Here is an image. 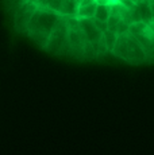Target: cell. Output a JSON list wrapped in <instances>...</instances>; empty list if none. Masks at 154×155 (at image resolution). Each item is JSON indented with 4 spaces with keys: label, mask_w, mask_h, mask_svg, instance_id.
<instances>
[{
    "label": "cell",
    "mask_w": 154,
    "mask_h": 155,
    "mask_svg": "<svg viewBox=\"0 0 154 155\" xmlns=\"http://www.w3.org/2000/svg\"><path fill=\"white\" fill-rule=\"evenodd\" d=\"M79 22H80V27L84 31L85 37L93 45L97 51L99 50V43L103 38V32L96 27V25L93 23V19H79ZM97 55H99V53H97Z\"/></svg>",
    "instance_id": "5b68a950"
},
{
    "label": "cell",
    "mask_w": 154,
    "mask_h": 155,
    "mask_svg": "<svg viewBox=\"0 0 154 155\" xmlns=\"http://www.w3.org/2000/svg\"><path fill=\"white\" fill-rule=\"evenodd\" d=\"M45 50L55 55H70L69 25H68L66 16H62L60 19V22L57 23L55 28L50 34V38L47 41Z\"/></svg>",
    "instance_id": "3957f363"
},
{
    "label": "cell",
    "mask_w": 154,
    "mask_h": 155,
    "mask_svg": "<svg viewBox=\"0 0 154 155\" xmlns=\"http://www.w3.org/2000/svg\"><path fill=\"white\" fill-rule=\"evenodd\" d=\"M109 16H111V5L109 4H99L97 3V8L95 12V19L102 20V22H108Z\"/></svg>",
    "instance_id": "ba28073f"
},
{
    "label": "cell",
    "mask_w": 154,
    "mask_h": 155,
    "mask_svg": "<svg viewBox=\"0 0 154 155\" xmlns=\"http://www.w3.org/2000/svg\"><path fill=\"white\" fill-rule=\"evenodd\" d=\"M99 4H108V0H96Z\"/></svg>",
    "instance_id": "7c38bea8"
},
{
    "label": "cell",
    "mask_w": 154,
    "mask_h": 155,
    "mask_svg": "<svg viewBox=\"0 0 154 155\" xmlns=\"http://www.w3.org/2000/svg\"><path fill=\"white\" fill-rule=\"evenodd\" d=\"M112 54L130 64H142L147 61V55L143 46L130 31L118 35L116 43L112 49Z\"/></svg>",
    "instance_id": "7a4b0ae2"
},
{
    "label": "cell",
    "mask_w": 154,
    "mask_h": 155,
    "mask_svg": "<svg viewBox=\"0 0 154 155\" xmlns=\"http://www.w3.org/2000/svg\"><path fill=\"white\" fill-rule=\"evenodd\" d=\"M61 18L62 15L60 12L38 7L35 10L34 15H32L30 23H28L27 34L26 35L30 39L34 41L39 47H42L45 50L47 41L50 38V34L55 28V26L60 22Z\"/></svg>",
    "instance_id": "6da1fadb"
},
{
    "label": "cell",
    "mask_w": 154,
    "mask_h": 155,
    "mask_svg": "<svg viewBox=\"0 0 154 155\" xmlns=\"http://www.w3.org/2000/svg\"><path fill=\"white\" fill-rule=\"evenodd\" d=\"M26 2H28V0H4V4L8 12L11 15H14Z\"/></svg>",
    "instance_id": "30bf717a"
},
{
    "label": "cell",
    "mask_w": 154,
    "mask_h": 155,
    "mask_svg": "<svg viewBox=\"0 0 154 155\" xmlns=\"http://www.w3.org/2000/svg\"><path fill=\"white\" fill-rule=\"evenodd\" d=\"M30 2H32L39 8H46V10H52L61 14L62 0H30Z\"/></svg>",
    "instance_id": "52a82bcc"
},
{
    "label": "cell",
    "mask_w": 154,
    "mask_h": 155,
    "mask_svg": "<svg viewBox=\"0 0 154 155\" xmlns=\"http://www.w3.org/2000/svg\"><path fill=\"white\" fill-rule=\"evenodd\" d=\"M37 5L32 2H26L19 10L14 14V27L15 31L19 34H27V28H28V23H30L32 15H34L35 10H37Z\"/></svg>",
    "instance_id": "277c9868"
},
{
    "label": "cell",
    "mask_w": 154,
    "mask_h": 155,
    "mask_svg": "<svg viewBox=\"0 0 154 155\" xmlns=\"http://www.w3.org/2000/svg\"><path fill=\"white\" fill-rule=\"evenodd\" d=\"M93 19V23L96 25V27L100 30L102 32H104L105 30H108V23L107 22H102V20H97V19H95V18H92Z\"/></svg>",
    "instance_id": "8fae6325"
},
{
    "label": "cell",
    "mask_w": 154,
    "mask_h": 155,
    "mask_svg": "<svg viewBox=\"0 0 154 155\" xmlns=\"http://www.w3.org/2000/svg\"><path fill=\"white\" fill-rule=\"evenodd\" d=\"M118 35L115 31H111V30H105L104 32H103V39H104L105 42V46H107V49L109 51H112V49H114L115 43H116V39H118Z\"/></svg>",
    "instance_id": "9c48e42d"
},
{
    "label": "cell",
    "mask_w": 154,
    "mask_h": 155,
    "mask_svg": "<svg viewBox=\"0 0 154 155\" xmlns=\"http://www.w3.org/2000/svg\"><path fill=\"white\" fill-rule=\"evenodd\" d=\"M96 8H97V2H93L87 5H79L76 18H79V19H92L95 16V12H96Z\"/></svg>",
    "instance_id": "8992f818"
}]
</instances>
